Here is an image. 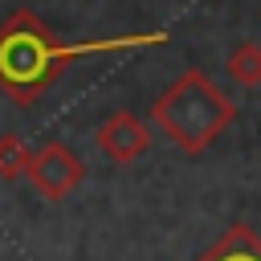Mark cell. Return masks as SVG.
Segmentation results:
<instances>
[{"instance_id":"cell-1","label":"cell","mask_w":261,"mask_h":261,"mask_svg":"<svg viewBox=\"0 0 261 261\" xmlns=\"http://www.w3.org/2000/svg\"><path fill=\"white\" fill-rule=\"evenodd\" d=\"M167 33H126V37H98V41H57V33L33 12L20 8L0 24V90L16 106H33L77 57L102 53H135L159 49Z\"/></svg>"},{"instance_id":"cell-2","label":"cell","mask_w":261,"mask_h":261,"mask_svg":"<svg viewBox=\"0 0 261 261\" xmlns=\"http://www.w3.org/2000/svg\"><path fill=\"white\" fill-rule=\"evenodd\" d=\"M155 126L167 135V143L184 155L208 151L228 122L237 118V102L204 73V69H184L151 106Z\"/></svg>"},{"instance_id":"cell-3","label":"cell","mask_w":261,"mask_h":261,"mask_svg":"<svg viewBox=\"0 0 261 261\" xmlns=\"http://www.w3.org/2000/svg\"><path fill=\"white\" fill-rule=\"evenodd\" d=\"M82 179H86V167H82V159H77L61 139H49L45 147L33 151L29 184H33L45 200H65Z\"/></svg>"},{"instance_id":"cell-4","label":"cell","mask_w":261,"mask_h":261,"mask_svg":"<svg viewBox=\"0 0 261 261\" xmlns=\"http://www.w3.org/2000/svg\"><path fill=\"white\" fill-rule=\"evenodd\" d=\"M98 151L110 159V163H135L147 147H151V135H147V126L130 114V110H118V114H110L102 126H98Z\"/></svg>"},{"instance_id":"cell-5","label":"cell","mask_w":261,"mask_h":261,"mask_svg":"<svg viewBox=\"0 0 261 261\" xmlns=\"http://www.w3.org/2000/svg\"><path fill=\"white\" fill-rule=\"evenodd\" d=\"M196 261H261V232L249 224H232L204 257Z\"/></svg>"},{"instance_id":"cell-6","label":"cell","mask_w":261,"mask_h":261,"mask_svg":"<svg viewBox=\"0 0 261 261\" xmlns=\"http://www.w3.org/2000/svg\"><path fill=\"white\" fill-rule=\"evenodd\" d=\"M224 73H228V82H237V86H245V90L261 86V41H241V45L228 53Z\"/></svg>"},{"instance_id":"cell-7","label":"cell","mask_w":261,"mask_h":261,"mask_svg":"<svg viewBox=\"0 0 261 261\" xmlns=\"http://www.w3.org/2000/svg\"><path fill=\"white\" fill-rule=\"evenodd\" d=\"M29 163H33V147L20 135H0V179L29 175Z\"/></svg>"}]
</instances>
